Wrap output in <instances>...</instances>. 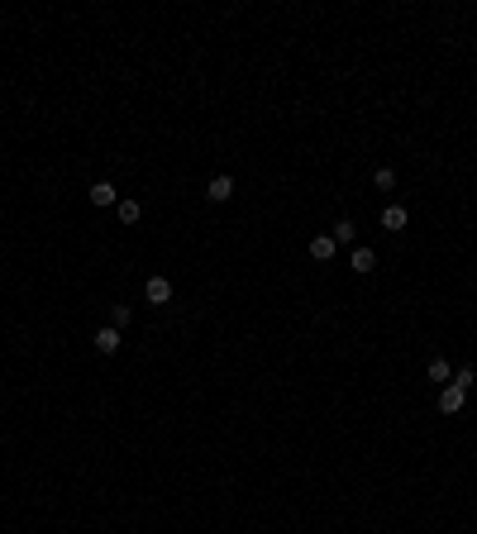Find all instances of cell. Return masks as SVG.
I'll list each match as a JSON object with an SVG mask.
<instances>
[{
	"mask_svg": "<svg viewBox=\"0 0 477 534\" xmlns=\"http://www.w3.org/2000/svg\"><path fill=\"white\" fill-rule=\"evenodd\" d=\"M377 224L387 229V234H401V229L411 224V215H406V205H387V210L377 215Z\"/></svg>",
	"mask_w": 477,
	"mask_h": 534,
	"instance_id": "277c9868",
	"label": "cell"
},
{
	"mask_svg": "<svg viewBox=\"0 0 477 534\" xmlns=\"http://www.w3.org/2000/svg\"><path fill=\"white\" fill-rule=\"evenodd\" d=\"M372 182H377L382 191H392V187H397V172H392V167H377V172H372Z\"/></svg>",
	"mask_w": 477,
	"mask_h": 534,
	"instance_id": "5bb4252c",
	"label": "cell"
},
{
	"mask_svg": "<svg viewBox=\"0 0 477 534\" xmlns=\"http://www.w3.org/2000/svg\"><path fill=\"white\" fill-rule=\"evenodd\" d=\"M349 267H353V272H358V277H367V272H372V267H377V253H372V248H363V244H358V248H353V258H349Z\"/></svg>",
	"mask_w": 477,
	"mask_h": 534,
	"instance_id": "52a82bcc",
	"label": "cell"
},
{
	"mask_svg": "<svg viewBox=\"0 0 477 534\" xmlns=\"http://www.w3.org/2000/svg\"><path fill=\"white\" fill-rule=\"evenodd\" d=\"M334 253H339V244H334L330 234H315V239H310V258H315V263H330Z\"/></svg>",
	"mask_w": 477,
	"mask_h": 534,
	"instance_id": "ba28073f",
	"label": "cell"
},
{
	"mask_svg": "<svg viewBox=\"0 0 477 534\" xmlns=\"http://www.w3.org/2000/svg\"><path fill=\"white\" fill-rule=\"evenodd\" d=\"M86 196H91V205H100V210H105V205H120V187H115V182H95Z\"/></svg>",
	"mask_w": 477,
	"mask_h": 534,
	"instance_id": "5b68a950",
	"label": "cell"
},
{
	"mask_svg": "<svg viewBox=\"0 0 477 534\" xmlns=\"http://www.w3.org/2000/svg\"><path fill=\"white\" fill-rule=\"evenodd\" d=\"M91 344H95V353H105V358H110V353H120V344H125V334L115 330V325H100V330L91 334Z\"/></svg>",
	"mask_w": 477,
	"mask_h": 534,
	"instance_id": "6da1fadb",
	"label": "cell"
},
{
	"mask_svg": "<svg viewBox=\"0 0 477 534\" xmlns=\"http://www.w3.org/2000/svg\"><path fill=\"white\" fill-rule=\"evenodd\" d=\"M353 234H358V229H353V220H339V224L330 229V239L339 244V248H353Z\"/></svg>",
	"mask_w": 477,
	"mask_h": 534,
	"instance_id": "30bf717a",
	"label": "cell"
},
{
	"mask_svg": "<svg viewBox=\"0 0 477 534\" xmlns=\"http://www.w3.org/2000/svg\"><path fill=\"white\" fill-rule=\"evenodd\" d=\"M229 196H234V177H229V172H215V177H210V187H206V201L224 205Z\"/></svg>",
	"mask_w": 477,
	"mask_h": 534,
	"instance_id": "3957f363",
	"label": "cell"
},
{
	"mask_svg": "<svg viewBox=\"0 0 477 534\" xmlns=\"http://www.w3.org/2000/svg\"><path fill=\"white\" fill-rule=\"evenodd\" d=\"M115 215H120V224H139L143 205L134 201V196H120V205H115Z\"/></svg>",
	"mask_w": 477,
	"mask_h": 534,
	"instance_id": "9c48e42d",
	"label": "cell"
},
{
	"mask_svg": "<svg viewBox=\"0 0 477 534\" xmlns=\"http://www.w3.org/2000/svg\"><path fill=\"white\" fill-rule=\"evenodd\" d=\"M473 382H477L473 367H458V372H454V387H463V392H473Z\"/></svg>",
	"mask_w": 477,
	"mask_h": 534,
	"instance_id": "4fadbf2b",
	"label": "cell"
},
{
	"mask_svg": "<svg viewBox=\"0 0 477 534\" xmlns=\"http://www.w3.org/2000/svg\"><path fill=\"white\" fill-rule=\"evenodd\" d=\"M129 320H134V310H129V305H110V325H115V330H125Z\"/></svg>",
	"mask_w": 477,
	"mask_h": 534,
	"instance_id": "7c38bea8",
	"label": "cell"
},
{
	"mask_svg": "<svg viewBox=\"0 0 477 534\" xmlns=\"http://www.w3.org/2000/svg\"><path fill=\"white\" fill-rule=\"evenodd\" d=\"M449 377H454L449 358H429V382H449Z\"/></svg>",
	"mask_w": 477,
	"mask_h": 534,
	"instance_id": "8fae6325",
	"label": "cell"
},
{
	"mask_svg": "<svg viewBox=\"0 0 477 534\" xmlns=\"http://www.w3.org/2000/svg\"><path fill=\"white\" fill-rule=\"evenodd\" d=\"M143 296H148V305H167V300H172V282H167V277H148V282H143Z\"/></svg>",
	"mask_w": 477,
	"mask_h": 534,
	"instance_id": "7a4b0ae2",
	"label": "cell"
},
{
	"mask_svg": "<svg viewBox=\"0 0 477 534\" xmlns=\"http://www.w3.org/2000/svg\"><path fill=\"white\" fill-rule=\"evenodd\" d=\"M463 401H468V392H463V387H454V382H449L444 392H439V410H444V415H458Z\"/></svg>",
	"mask_w": 477,
	"mask_h": 534,
	"instance_id": "8992f818",
	"label": "cell"
}]
</instances>
